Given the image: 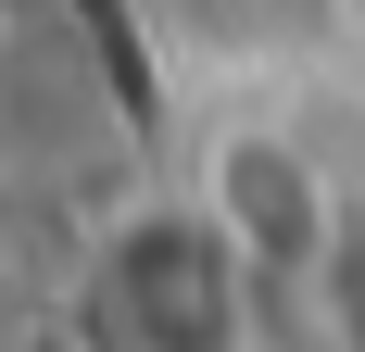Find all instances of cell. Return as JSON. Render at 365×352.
<instances>
[{
  "label": "cell",
  "mask_w": 365,
  "mask_h": 352,
  "mask_svg": "<svg viewBox=\"0 0 365 352\" xmlns=\"http://www.w3.org/2000/svg\"><path fill=\"white\" fill-rule=\"evenodd\" d=\"M240 302H252V252L202 202L139 214L88 277V327L113 352H240Z\"/></svg>",
  "instance_id": "obj_1"
}]
</instances>
